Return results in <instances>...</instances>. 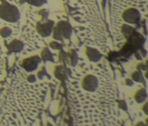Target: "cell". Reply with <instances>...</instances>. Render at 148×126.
Instances as JSON below:
<instances>
[{"label":"cell","instance_id":"7a4b0ae2","mask_svg":"<svg viewBox=\"0 0 148 126\" xmlns=\"http://www.w3.org/2000/svg\"><path fill=\"white\" fill-rule=\"evenodd\" d=\"M82 88L87 92H95L99 88V79L96 75L89 74L82 80Z\"/></svg>","mask_w":148,"mask_h":126},{"label":"cell","instance_id":"30bf717a","mask_svg":"<svg viewBox=\"0 0 148 126\" xmlns=\"http://www.w3.org/2000/svg\"><path fill=\"white\" fill-rule=\"evenodd\" d=\"M42 59H43L45 61H47V60L52 61V60H53L52 55H51V53H50V51H49L47 48H45V49L43 51V53H42Z\"/></svg>","mask_w":148,"mask_h":126},{"label":"cell","instance_id":"5b68a950","mask_svg":"<svg viewBox=\"0 0 148 126\" xmlns=\"http://www.w3.org/2000/svg\"><path fill=\"white\" fill-rule=\"evenodd\" d=\"M52 26H53L52 22H47L45 24L38 25V31L43 36H49L52 31Z\"/></svg>","mask_w":148,"mask_h":126},{"label":"cell","instance_id":"7c38bea8","mask_svg":"<svg viewBox=\"0 0 148 126\" xmlns=\"http://www.w3.org/2000/svg\"><path fill=\"white\" fill-rule=\"evenodd\" d=\"M12 29L11 28H9V27H4L1 31H0V34H1L3 37H9L11 34H12Z\"/></svg>","mask_w":148,"mask_h":126},{"label":"cell","instance_id":"8fae6325","mask_svg":"<svg viewBox=\"0 0 148 126\" xmlns=\"http://www.w3.org/2000/svg\"><path fill=\"white\" fill-rule=\"evenodd\" d=\"M64 68L63 67H58L57 69H56V71H55V75H56V76L58 78V79H60V80H62L63 79V77H64Z\"/></svg>","mask_w":148,"mask_h":126},{"label":"cell","instance_id":"6da1fadb","mask_svg":"<svg viewBox=\"0 0 148 126\" xmlns=\"http://www.w3.org/2000/svg\"><path fill=\"white\" fill-rule=\"evenodd\" d=\"M0 17L9 22H16L19 19L20 15L18 10L15 6L2 5L0 6Z\"/></svg>","mask_w":148,"mask_h":126},{"label":"cell","instance_id":"52a82bcc","mask_svg":"<svg viewBox=\"0 0 148 126\" xmlns=\"http://www.w3.org/2000/svg\"><path fill=\"white\" fill-rule=\"evenodd\" d=\"M147 99V93L145 89H139L135 95V100L138 103H142Z\"/></svg>","mask_w":148,"mask_h":126},{"label":"cell","instance_id":"277c9868","mask_svg":"<svg viewBox=\"0 0 148 126\" xmlns=\"http://www.w3.org/2000/svg\"><path fill=\"white\" fill-rule=\"evenodd\" d=\"M40 61H41V59L38 56H32V57L24 60L23 63H22V66L26 71L32 72L35 69H37Z\"/></svg>","mask_w":148,"mask_h":126},{"label":"cell","instance_id":"9a60e30c","mask_svg":"<svg viewBox=\"0 0 148 126\" xmlns=\"http://www.w3.org/2000/svg\"><path fill=\"white\" fill-rule=\"evenodd\" d=\"M28 81H29L30 82H34L36 81V76H35V75H31V76H29V77H28Z\"/></svg>","mask_w":148,"mask_h":126},{"label":"cell","instance_id":"3957f363","mask_svg":"<svg viewBox=\"0 0 148 126\" xmlns=\"http://www.w3.org/2000/svg\"><path fill=\"white\" fill-rule=\"evenodd\" d=\"M122 18H123L125 22L128 23L129 25H133V24H136L138 21H139L140 13L137 9L132 7V8L126 9L123 12Z\"/></svg>","mask_w":148,"mask_h":126},{"label":"cell","instance_id":"4fadbf2b","mask_svg":"<svg viewBox=\"0 0 148 126\" xmlns=\"http://www.w3.org/2000/svg\"><path fill=\"white\" fill-rule=\"evenodd\" d=\"M51 47L52 48V49H61V47H62V46L59 44V43H58V42H52V43H51Z\"/></svg>","mask_w":148,"mask_h":126},{"label":"cell","instance_id":"e0dca14e","mask_svg":"<svg viewBox=\"0 0 148 126\" xmlns=\"http://www.w3.org/2000/svg\"><path fill=\"white\" fill-rule=\"evenodd\" d=\"M120 107H121V108H123V107H124V109H125V110H126L125 103L124 102H120Z\"/></svg>","mask_w":148,"mask_h":126},{"label":"cell","instance_id":"8992f818","mask_svg":"<svg viewBox=\"0 0 148 126\" xmlns=\"http://www.w3.org/2000/svg\"><path fill=\"white\" fill-rule=\"evenodd\" d=\"M86 54L89 60L92 62H98L102 58V54L97 49H94V48H87Z\"/></svg>","mask_w":148,"mask_h":126},{"label":"cell","instance_id":"2e32d148","mask_svg":"<svg viewBox=\"0 0 148 126\" xmlns=\"http://www.w3.org/2000/svg\"><path fill=\"white\" fill-rule=\"evenodd\" d=\"M126 84L128 85V86H132L133 85V82L132 81V80H126Z\"/></svg>","mask_w":148,"mask_h":126},{"label":"cell","instance_id":"5bb4252c","mask_svg":"<svg viewBox=\"0 0 148 126\" xmlns=\"http://www.w3.org/2000/svg\"><path fill=\"white\" fill-rule=\"evenodd\" d=\"M143 111L145 112V115H148V102H146L144 107H143Z\"/></svg>","mask_w":148,"mask_h":126},{"label":"cell","instance_id":"ac0fdd59","mask_svg":"<svg viewBox=\"0 0 148 126\" xmlns=\"http://www.w3.org/2000/svg\"><path fill=\"white\" fill-rule=\"evenodd\" d=\"M136 126H147V125H146L145 123H144L143 122H139V123H137V125H136Z\"/></svg>","mask_w":148,"mask_h":126},{"label":"cell","instance_id":"d6986e66","mask_svg":"<svg viewBox=\"0 0 148 126\" xmlns=\"http://www.w3.org/2000/svg\"><path fill=\"white\" fill-rule=\"evenodd\" d=\"M146 69H147V73H146V77L148 78V62H147V64H146Z\"/></svg>","mask_w":148,"mask_h":126},{"label":"cell","instance_id":"ba28073f","mask_svg":"<svg viewBox=\"0 0 148 126\" xmlns=\"http://www.w3.org/2000/svg\"><path fill=\"white\" fill-rule=\"evenodd\" d=\"M23 48V43L18 40H15L9 45L10 52H19Z\"/></svg>","mask_w":148,"mask_h":126},{"label":"cell","instance_id":"9c48e42d","mask_svg":"<svg viewBox=\"0 0 148 126\" xmlns=\"http://www.w3.org/2000/svg\"><path fill=\"white\" fill-rule=\"evenodd\" d=\"M132 77V80H133L134 82H141V83H144V84H145V79H144V77H143V75H142V74H141L140 72L137 71V72L133 73Z\"/></svg>","mask_w":148,"mask_h":126},{"label":"cell","instance_id":"ffe728a7","mask_svg":"<svg viewBox=\"0 0 148 126\" xmlns=\"http://www.w3.org/2000/svg\"><path fill=\"white\" fill-rule=\"evenodd\" d=\"M145 124H146V125L148 126V118H147V119L145 120Z\"/></svg>","mask_w":148,"mask_h":126}]
</instances>
